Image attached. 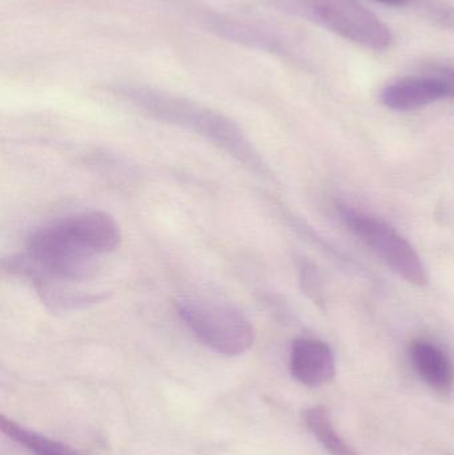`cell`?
Listing matches in <instances>:
<instances>
[{
	"label": "cell",
	"instance_id": "1",
	"mask_svg": "<svg viewBox=\"0 0 454 455\" xmlns=\"http://www.w3.org/2000/svg\"><path fill=\"white\" fill-rule=\"evenodd\" d=\"M125 100L157 122L194 131L253 172L264 173L260 155L244 131L231 117L207 108L189 99L143 85H120L116 88Z\"/></svg>",
	"mask_w": 454,
	"mask_h": 455
},
{
	"label": "cell",
	"instance_id": "2",
	"mask_svg": "<svg viewBox=\"0 0 454 455\" xmlns=\"http://www.w3.org/2000/svg\"><path fill=\"white\" fill-rule=\"evenodd\" d=\"M292 15L314 21L339 36L373 51L394 43L391 29L359 0H268Z\"/></svg>",
	"mask_w": 454,
	"mask_h": 455
},
{
	"label": "cell",
	"instance_id": "3",
	"mask_svg": "<svg viewBox=\"0 0 454 455\" xmlns=\"http://www.w3.org/2000/svg\"><path fill=\"white\" fill-rule=\"evenodd\" d=\"M176 310L195 339L218 355L237 357L253 345L252 325L232 305L202 297H181Z\"/></svg>",
	"mask_w": 454,
	"mask_h": 455
},
{
	"label": "cell",
	"instance_id": "4",
	"mask_svg": "<svg viewBox=\"0 0 454 455\" xmlns=\"http://www.w3.org/2000/svg\"><path fill=\"white\" fill-rule=\"evenodd\" d=\"M339 213L349 230L370 246L397 275L416 286L428 283V272L423 259L410 241L394 227L349 205H339Z\"/></svg>",
	"mask_w": 454,
	"mask_h": 455
},
{
	"label": "cell",
	"instance_id": "5",
	"mask_svg": "<svg viewBox=\"0 0 454 455\" xmlns=\"http://www.w3.org/2000/svg\"><path fill=\"white\" fill-rule=\"evenodd\" d=\"M24 257L43 275L61 283L87 280L98 269V254L69 237L58 221L29 235Z\"/></svg>",
	"mask_w": 454,
	"mask_h": 455
},
{
	"label": "cell",
	"instance_id": "6",
	"mask_svg": "<svg viewBox=\"0 0 454 455\" xmlns=\"http://www.w3.org/2000/svg\"><path fill=\"white\" fill-rule=\"evenodd\" d=\"M450 98L447 83L434 69L420 76L392 83L381 92L384 106L394 111H413Z\"/></svg>",
	"mask_w": 454,
	"mask_h": 455
},
{
	"label": "cell",
	"instance_id": "7",
	"mask_svg": "<svg viewBox=\"0 0 454 455\" xmlns=\"http://www.w3.org/2000/svg\"><path fill=\"white\" fill-rule=\"evenodd\" d=\"M58 224L69 237L98 256L114 251L122 241V232L116 221L100 211L76 213Z\"/></svg>",
	"mask_w": 454,
	"mask_h": 455
},
{
	"label": "cell",
	"instance_id": "8",
	"mask_svg": "<svg viewBox=\"0 0 454 455\" xmlns=\"http://www.w3.org/2000/svg\"><path fill=\"white\" fill-rule=\"evenodd\" d=\"M290 371L304 387H323L335 377V355L328 344L320 339H298L291 349Z\"/></svg>",
	"mask_w": 454,
	"mask_h": 455
},
{
	"label": "cell",
	"instance_id": "9",
	"mask_svg": "<svg viewBox=\"0 0 454 455\" xmlns=\"http://www.w3.org/2000/svg\"><path fill=\"white\" fill-rule=\"evenodd\" d=\"M410 358L416 373L428 387L450 392L454 385V365L444 350L426 339H416L410 347Z\"/></svg>",
	"mask_w": 454,
	"mask_h": 455
},
{
	"label": "cell",
	"instance_id": "10",
	"mask_svg": "<svg viewBox=\"0 0 454 455\" xmlns=\"http://www.w3.org/2000/svg\"><path fill=\"white\" fill-rule=\"evenodd\" d=\"M0 429L10 440L34 455H82L68 445L32 432L5 416L0 417Z\"/></svg>",
	"mask_w": 454,
	"mask_h": 455
},
{
	"label": "cell",
	"instance_id": "11",
	"mask_svg": "<svg viewBox=\"0 0 454 455\" xmlns=\"http://www.w3.org/2000/svg\"><path fill=\"white\" fill-rule=\"evenodd\" d=\"M303 419L309 432L331 455H362L336 432L330 411L325 406L307 409L304 411Z\"/></svg>",
	"mask_w": 454,
	"mask_h": 455
},
{
	"label": "cell",
	"instance_id": "12",
	"mask_svg": "<svg viewBox=\"0 0 454 455\" xmlns=\"http://www.w3.org/2000/svg\"><path fill=\"white\" fill-rule=\"evenodd\" d=\"M431 68L444 79V82L447 83L450 98L454 99V67L445 66V64H434Z\"/></svg>",
	"mask_w": 454,
	"mask_h": 455
},
{
	"label": "cell",
	"instance_id": "13",
	"mask_svg": "<svg viewBox=\"0 0 454 455\" xmlns=\"http://www.w3.org/2000/svg\"><path fill=\"white\" fill-rule=\"evenodd\" d=\"M376 2L384 3V4L402 5L410 2V0H376Z\"/></svg>",
	"mask_w": 454,
	"mask_h": 455
}]
</instances>
